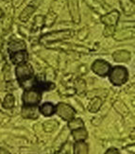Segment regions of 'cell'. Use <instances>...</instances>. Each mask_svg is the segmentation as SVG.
Returning <instances> with one entry per match:
<instances>
[{"label":"cell","mask_w":135,"mask_h":154,"mask_svg":"<svg viewBox=\"0 0 135 154\" xmlns=\"http://www.w3.org/2000/svg\"><path fill=\"white\" fill-rule=\"evenodd\" d=\"M72 36H73V31L71 29L53 31V32L43 35L41 38H40V43L43 45L52 44V43H56V42H60V41H63V40L69 39Z\"/></svg>","instance_id":"obj_1"},{"label":"cell","mask_w":135,"mask_h":154,"mask_svg":"<svg viewBox=\"0 0 135 154\" xmlns=\"http://www.w3.org/2000/svg\"><path fill=\"white\" fill-rule=\"evenodd\" d=\"M108 75H109L110 82L116 86L124 84L129 79V73L124 66H115L110 70Z\"/></svg>","instance_id":"obj_2"},{"label":"cell","mask_w":135,"mask_h":154,"mask_svg":"<svg viewBox=\"0 0 135 154\" xmlns=\"http://www.w3.org/2000/svg\"><path fill=\"white\" fill-rule=\"evenodd\" d=\"M42 99V92L37 88L26 90L23 94V102L26 106H37Z\"/></svg>","instance_id":"obj_3"},{"label":"cell","mask_w":135,"mask_h":154,"mask_svg":"<svg viewBox=\"0 0 135 154\" xmlns=\"http://www.w3.org/2000/svg\"><path fill=\"white\" fill-rule=\"evenodd\" d=\"M15 73L19 82H24V80L33 78V73L34 72H33L31 64L28 63H24L17 65V67L15 68Z\"/></svg>","instance_id":"obj_4"},{"label":"cell","mask_w":135,"mask_h":154,"mask_svg":"<svg viewBox=\"0 0 135 154\" xmlns=\"http://www.w3.org/2000/svg\"><path fill=\"white\" fill-rule=\"evenodd\" d=\"M55 112H57V115L60 118H63V120L70 121V120H72L74 118V116H75L76 111L74 110V108L71 107L70 105L60 102L57 105Z\"/></svg>","instance_id":"obj_5"},{"label":"cell","mask_w":135,"mask_h":154,"mask_svg":"<svg viewBox=\"0 0 135 154\" xmlns=\"http://www.w3.org/2000/svg\"><path fill=\"white\" fill-rule=\"evenodd\" d=\"M92 70L97 75L105 77L109 74L111 70V64L104 60H96L92 64Z\"/></svg>","instance_id":"obj_6"},{"label":"cell","mask_w":135,"mask_h":154,"mask_svg":"<svg viewBox=\"0 0 135 154\" xmlns=\"http://www.w3.org/2000/svg\"><path fill=\"white\" fill-rule=\"evenodd\" d=\"M68 7L73 22L75 24H78L80 22L78 0H68Z\"/></svg>","instance_id":"obj_7"},{"label":"cell","mask_w":135,"mask_h":154,"mask_svg":"<svg viewBox=\"0 0 135 154\" xmlns=\"http://www.w3.org/2000/svg\"><path fill=\"white\" fill-rule=\"evenodd\" d=\"M119 17H120V14H119L118 11L114 10V11L107 13V14H105L101 17V22H102L103 24H105L106 26H115L117 25Z\"/></svg>","instance_id":"obj_8"},{"label":"cell","mask_w":135,"mask_h":154,"mask_svg":"<svg viewBox=\"0 0 135 154\" xmlns=\"http://www.w3.org/2000/svg\"><path fill=\"white\" fill-rule=\"evenodd\" d=\"M28 57H29L28 52H26V50H20V51L11 53V63L13 64H16V65L26 63V61H28Z\"/></svg>","instance_id":"obj_9"},{"label":"cell","mask_w":135,"mask_h":154,"mask_svg":"<svg viewBox=\"0 0 135 154\" xmlns=\"http://www.w3.org/2000/svg\"><path fill=\"white\" fill-rule=\"evenodd\" d=\"M36 106H24L22 108V116L25 118L36 119L38 117V111Z\"/></svg>","instance_id":"obj_10"},{"label":"cell","mask_w":135,"mask_h":154,"mask_svg":"<svg viewBox=\"0 0 135 154\" xmlns=\"http://www.w3.org/2000/svg\"><path fill=\"white\" fill-rule=\"evenodd\" d=\"M130 53L127 50H117L112 54V58L117 63H126L130 60Z\"/></svg>","instance_id":"obj_11"},{"label":"cell","mask_w":135,"mask_h":154,"mask_svg":"<svg viewBox=\"0 0 135 154\" xmlns=\"http://www.w3.org/2000/svg\"><path fill=\"white\" fill-rule=\"evenodd\" d=\"M120 5L125 14L131 15L134 13V2L133 0H120Z\"/></svg>","instance_id":"obj_12"},{"label":"cell","mask_w":135,"mask_h":154,"mask_svg":"<svg viewBox=\"0 0 135 154\" xmlns=\"http://www.w3.org/2000/svg\"><path fill=\"white\" fill-rule=\"evenodd\" d=\"M56 107L54 106L51 102H45L39 108L40 112L44 116H51L55 113Z\"/></svg>","instance_id":"obj_13"},{"label":"cell","mask_w":135,"mask_h":154,"mask_svg":"<svg viewBox=\"0 0 135 154\" xmlns=\"http://www.w3.org/2000/svg\"><path fill=\"white\" fill-rule=\"evenodd\" d=\"M72 135L77 142H79V141H84L88 137V133H87V131L84 128H80L78 130L72 131Z\"/></svg>","instance_id":"obj_14"},{"label":"cell","mask_w":135,"mask_h":154,"mask_svg":"<svg viewBox=\"0 0 135 154\" xmlns=\"http://www.w3.org/2000/svg\"><path fill=\"white\" fill-rule=\"evenodd\" d=\"M36 8H34L32 5H29V6H26L25 10L21 12V14H20L19 16V19L21 20L22 22H26L29 19V17L32 15V13L35 11Z\"/></svg>","instance_id":"obj_15"},{"label":"cell","mask_w":135,"mask_h":154,"mask_svg":"<svg viewBox=\"0 0 135 154\" xmlns=\"http://www.w3.org/2000/svg\"><path fill=\"white\" fill-rule=\"evenodd\" d=\"M74 154H88V145L83 141L76 142L74 145Z\"/></svg>","instance_id":"obj_16"},{"label":"cell","mask_w":135,"mask_h":154,"mask_svg":"<svg viewBox=\"0 0 135 154\" xmlns=\"http://www.w3.org/2000/svg\"><path fill=\"white\" fill-rule=\"evenodd\" d=\"M10 52L13 53L16 51H20V50H26V45L25 44V42L23 41H12L10 43Z\"/></svg>","instance_id":"obj_17"},{"label":"cell","mask_w":135,"mask_h":154,"mask_svg":"<svg viewBox=\"0 0 135 154\" xmlns=\"http://www.w3.org/2000/svg\"><path fill=\"white\" fill-rule=\"evenodd\" d=\"M57 19V14L54 11H49L48 13L46 14L45 17H44V26H51L54 25Z\"/></svg>","instance_id":"obj_18"},{"label":"cell","mask_w":135,"mask_h":154,"mask_svg":"<svg viewBox=\"0 0 135 154\" xmlns=\"http://www.w3.org/2000/svg\"><path fill=\"white\" fill-rule=\"evenodd\" d=\"M101 105H102V100H101V98L94 97L90 102V104L88 106V110L91 112H97L100 109Z\"/></svg>","instance_id":"obj_19"},{"label":"cell","mask_w":135,"mask_h":154,"mask_svg":"<svg viewBox=\"0 0 135 154\" xmlns=\"http://www.w3.org/2000/svg\"><path fill=\"white\" fill-rule=\"evenodd\" d=\"M68 126L71 131H74V130H78L80 128H84V123L80 118H73L69 121Z\"/></svg>","instance_id":"obj_20"},{"label":"cell","mask_w":135,"mask_h":154,"mask_svg":"<svg viewBox=\"0 0 135 154\" xmlns=\"http://www.w3.org/2000/svg\"><path fill=\"white\" fill-rule=\"evenodd\" d=\"M14 97H13L11 94H9L7 95L6 97L4 98V101H3V107L5 109H11L13 106H14Z\"/></svg>","instance_id":"obj_21"},{"label":"cell","mask_w":135,"mask_h":154,"mask_svg":"<svg viewBox=\"0 0 135 154\" xmlns=\"http://www.w3.org/2000/svg\"><path fill=\"white\" fill-rule=\"evenodd\" d=\"M44 26V16L42 15H38L34 18V23H33V29L32 30H39L42 29V28Z\"/></svg>","instance_id":"obj_22"},{"label":"cell","mask_w":135,"mask_h":154,"mask_svg":"<svg viewBox=\"0 0 135 154\" xmlns=\"http://www.w3.org/2000/svg\"><path fill=\"white\" fill-rule=\"evenodd\" d=\"M58 122L55 120H49V121H46L44 123V129L46 132H51L57 128Z\"/></svg>","instance_id":"obj_23"},{"label":"cell","mask_w":135,"mask_h":154,"mask_svg":"<svg viewBox=\"0 0 135 154\" xmlns=\"http://www.w3.org/2000/svg\"><path fill=\"white\" fill-rule=\"evenodd\" d=\"M75 87H76V90L78 93H83L85 91L86 88V83L83 79H78L76 82H75Z\"/></svg>","instance_id":"obj_24"},{"label":"cell","mask_w":135,"mask_h":154,"mask_svg":"<svg viewBox=\"0 0 135 154\" xmlns=\"http://www.w3.org/2000/svg\"><path fill=\"white\" fill-rule=\"evenodd\" d=\"M114 108L116 109V111L118 112H120L122 116H126L127 112H129V110H127V107L121 102H115V104H114Z\"/></svg>","instance_id":"obj_25"},{"label":"cell","mask_w":135,"mask_h":154,"mask_svg":"<svg viewBox=\"0 0 135 154\" xmlns=\"http://www.w3.org/2000/svg\"><path fill=\"white\" fill-rule=\"evenodd\" d=\"M114 32H115V26H106L103 34H104V36L108 37V36L113 35Z\"/></svg>","instance_id":"obj_26"},{"label":"cell","mask_w":135,"mask_h":154,"mask_svg":"<svg viewBox=\"0 0 135 154\" xmlns=\"http://www.w3.org/2000/svg\"><path fill=\"white\" fill-rule=\"evenodd\" d=\"M87 34H88V29L83 28L82 29H80V30H79L78 35V38H79L80 40H83V39H85V38H86Z\"/></svg>","instance_id":"obj_27"},{"label":"cell","mask_w":135,"mask_h":154,"mask_svg":"<svg viewBox=\"0 0 135 154\" xmlns=\"http://www.w3.org/2000/svg\"><path fill=\"white\" fill-rule=\"evenodd\" d=\"M105 154H120V153H119V150L117 149L111 148V149H109L105 152Z\"/></svg>","instance_id":"obj_28"},{"label":"cell","mask_w":135,"mask_h":154,"mask_svg":"<svg viewBox=\"0 0 135 154\" xmlns=\"http://www.w3.org/2000/svg\"><path fill=\"white\" fill-rule=\"evenodd\" d=\"M3 16V11H2V10L0 9V18H1Z\"/></svg>","instance_id":"obj_29"}]
</instances>
